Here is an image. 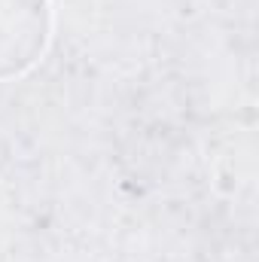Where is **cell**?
<instances>
[{
	"label": "cell",
	"mask_w": 259,
	"mask_h": 262,
	"mask_svg": "<svg viewBox=\"0 0 259 262\" xmlns=\"http://www.w3.org/2000/svg\"><path fill=\"white\" fill-rule=\"evenodd\" d=\"M49 0H0V79L21 76L49 46Z\"/></svg>",
	"instance_id": "6da1fadb"
}]
</instances>
